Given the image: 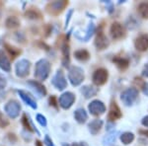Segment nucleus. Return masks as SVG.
Listing matches in <instances>:
<instances>
[{
  "label": "nucleus",
  "instance_id": "nucleus-33",
  "mask_svg": "<svg viewBox=\"0 0 148 146\" xmlns=\"http://www.w3.org/2000/svg\"><path fill=\"white\" fill-rule=\"evenodd\" d=\"M5 86H6V80L0 75V95L1 96H2V91L5 88ZM2 97H3V96H2Z\"/></svg>",
  "mask_w": 148,
  "mask_h": 146
},
{
  "label": "nucleus",
  "instance_id": "nucleus-20",
  "mask_svg": "<svg viewBox=\"0 0 148 146\" xmlns=\"http://www.w3.org/2000/svg\"><path fill=\"white\" fill-rule=\"evenodd\" d=\"M102 125H103V121L101 119H94L92 121L91 123H89V130L92 134H97L102 128Z\"/></svg>",
  "mask_w": 148,
  "mask_h": 146
},
{
  "label": "nucleus",
  "instance_id": "nucleus-9",
  "mask_svg": "<svg viewBox=\"0 0 148 146\" xmlns=\"http://www.w3.org/2000/svg\"><path fill=\"white\" fill-rule=\"evenodd\" d=\"M88 109H89L90 114L95 117L102 116V114L106 112V107H105V105L103 104L101 101H99V100H95V101L90 103L89 106H88Z\"/></svg>",
  "mask_w": 148,
  "mask_h": 146
},
{
  "label": "nucleus",
  "instance_id": "nucleus-4",
  "mask_svg": "<svg viewBox=\"0 0 148 146\" xmlns=\"http://www.w3.org/2000/svg\"><path fill=\"white\" fill-rule=\"evenodd\" d=\"M4 111H5L6 114H8L9 118L14 119L18 118V116L20 114L21 106L17 101H15V100H11V101H9L5 105V107H4Z\"/></svg>",
  "mask_w": 148,
  "mask_h": 146
},
{
  "label": "nucleus",
  "instance_id": "nucleus-30",
  "mask_svg": "<svg viewBox=\"0 0 148 146\" xmlns=\"http://www.w3.org/2000/svg\"><path fill=\"white\" fill-rule=\"evenodd\" d=\"M95 32V26H94V24L93 23H90L89 24V27H88L87 29V33H86V36L84 37V40L85 42H87L88 40H90L91 39V37H92V35H93V33Z\"/></svg>",
  "mask_w": 148,
  "mask_h": 146
},
{
  "label": "nucleus",
  "instance_id": "nucleus-19",
  "mask_svg": "<svg viewBox=\"0 0 148 146\" xmlns=\"http://www.w3.org/2000/svg\"><path fill=\"white\" fill-rule=\"evenodd\" d=\"M61 51L63 54V59L62 63L65 67H67L69 64V45H68V40H65L62 45H61Z\"/></svg>",
  "mask_w": 148,
  "mask_h": 146
},
{
  "label": "nucleus",
  "instance_id": "nucleus-18",
  "mask_svg": "<svg viewBox=\"0 0 148 146\" xmlns=\"http://www.w3.org/2000/svg\"><path fill=\"white\" fill-rule=\"evenodd\" d=\"M113 62L118 66L121 70H125L130 65V60L127 58H123V57H120V56H116L113 58Z\"/></svg>",
  "mask_w": 148,
  "mask_h": 146
},
{
  "label": "nucleus",
  "instance_id": "nucleus-34",
  "mask_svg": "<svg viewBox=\"0 0 148 146\" xmlns=\"http://www.w3.org/2000/svg\"><path fill=\"white\" fill-rule=\"evenodd\" d=\"M45 143L47 144V146H54L53 142H52V140L49 138V135H46V137H45Z\"/></svg>",
  "mask_w": 148,
  "mask_h": 146
},
{
  "label": "nucleus",
  "instance_id": "nucleus-41",
  "mask_svg": "<svg viewBox=\"0 0 148 146\" xmlns=\"http://www.w3.org/2000/svg\"><path fill=\"white\" fill-rule=\"evenodd\" d=\"M72 146H85L83 143H73Z\"/></svg>",
  "mask_w": 148,
  "mask_h": 146
},
{
  "label": "nucleus",
  "instance_id": "nucleus-22",
  "mask_svg": "<svg viewBox=\"0 0 148 146\" xmlns=\"http://www.w3.org/2000/svg\"><path fill=\"white\" fill-rule=\"evenodd\" d=\"M74 56L79 61H87L90 58V53L86 49H79L74 52Z\"/></svg>",
  "mask_w": 148,
  "mask_h": 146
},
{
  "label": "nucleus",
  "instance_id": "nucleus-21",
  "mask_svg": "<svg viewBox=\"0 0 148 146\" xmlns=\"http://www.w3.org/2000/svg\"><path fill=\"white\" fill-rule=\"evenodd\" d=\"M74 118L79 123H84L88 119L87 112H85L84 109H78L74 112Z\"/></svg>",
  "mask_w": 148,
  "mask_h": 146
},
{
  "label": "nucleus",
  "instance_id": "nucleus-8",
  "mask_svg": "<svg viewBox=\"0 0 148 146\" xmlns=\"http://www.w3.org/2000/svg\"><path fill=\"white\" fill-rule=\"evenodd\" d=\"M126 35L125 28L119 22H114L111 26V36L114 40L123 39Z\"/></svg>",
  "mask_w": 148,
  "mask_h": 146
},
{
  "label": "nucleus",
  "instance_id": "nucleus-2",
  "mask_svg": "<svg viewBox=\"0 0 148 146\" xmlns=\"http://www.w3.org/2000/svg\"><path fill=\"white\" fill-rule=\"evenodd\" d=\"M84 72L78 66H71L68 71V79L73 86H78L84 81Z\"/></svg>",
  "mask_w": 148,
  "mask_h": 146
},
{
  "label": "nucleus",
  "instance_id": "nucleus-11",
  "mask_svg": "<svg viewBox=\"0 0 148 146\" xmlns=\"http://www.w3.org/2000/svg\"><path fill=\"white\" fill-rule=\"evenodd\" d=\"M75 102V96L71 92H65L59 97L58 103L60 107L64 110L69 109Z\"/></svg>",
  "mask_w": 148,
  "mask_h": 146
},
{
  "label": "nucleus",
  "instance_id": "nucleus-37",
  "mask_svg": "<svg viewBox=\"0 0 148 146\" xmlns=\"http://www.w3.org/2000/svg\"><path fill=\"white\" fill-rule=\"evenodd\" d=\"M49 103H51V105H52L53 107L57 108V105H56V98H54V97L49 98Z\"/></svg>",
  "mask_w": 148,
  "mask_h": 146
},
{
  "label": "nucleus",
  "instance_id": "nucleus-25",
  "mask_svg": "<svg viewBox=\"0 0 148 146\" xmlns=\"http://www.w3.org/2000/svg\"><path fill=\"white\" fill-rule=\"evenodd\" d=\"M4 47H5L7 52H8V53L11 56L12 59H14L15 57H17L19 54L22 52V51H21V49H17V47H13V45H8V44L4 45Z\"/></svg>",
  "mask_w": 148,
  "mask_h": 146
},
{
  "label": "nucleus",
  "instance_id": "nucleus-17",
  "mask_svg": "<svg viewBox=\"0 0 148 146\" xmlns=\"http://www.w3.org/2000/svg\"><path fill=\"white\" fill-rule=\"evenodd\" d=\"M28 85H30L31 87L34 89L36 92L39 94L40 97L42 96H46L47 95V90H46V87L44 85H42L40 82L38 81H35V80H30L28 81Z\"/></svg>",
  "mask_w": 148,
  "mask_h": 146
},
{
  "label": "nucleus",
  "instance_id": "nucleus-16",
  "mask_svg": "<svg viewBox=\"0 0 148 146\" xmlns=\"http://www.w3.org/2000/svg\"><path fill=\"white\" fill-rule=\"evenodd\" d=\"M0 68L6 72H9L11 70L10 60H9L8 56H6L3 49H0Z\"/></svg>",
  "mask_w": 148,
  "mask_h": 146
},
{
  "label": "nucleus",
  "instance_id": "nucleus-27",
  "mask_svg": "<svg viewBox=\"0 0 148 146\" xmlns=\"http://www.w3.org/2000/svg\"><path fill=\"white\" fill-rule=\"evenodd\" d=\"M138 14L143 19H148V2H143L137 8Z\"/></svg>",
  "mask_w": 148,
  "mask_h": 146
},
{
  "label": "nucleus",
  "instance_id": "nucleus-13",
  "mask_svg": "<svg viewBox=\"0 0 148 146\" xmlns=\"http://www.w3.org/2000/svg\"><path fill=\"white\" fill-rule=\"evenodd\" d=\"M134 45L138 51H146L148 49V35L142 34L138 36L134 42Z\"/></svg>",
  "mask_w": 148,
  "mask_h": 146
},
{
  "label": "nucleus",
  "instance_id": "nucleus-1",
  "mask_svg": "<svg viewBox=\"0 0 148 146\" xmlns=\"http://www.w3.org/2000/svg\"><path fill=\"white\" fill-rule=\"evenodd\" d=\"M51 72V63L47 59H40L36 63L35 77L40 81H45Z\"/></svg>",
  "mask_w": 148,
  "mask_h": 146
},
{
  "label": "nucleus",
  "instance_id": "nucleus-26",
  "mask_svg": "<svg viewBox=\"0 0 148 146\" xmlns=\"http://www.w3.org/2000/svg\"><path fill=\"white\" fill-rule=\"evenodd\" d=\"M25 16L29 19H34V20H39V19H42V14L39 10L37 9H29V10L26 11Z\"/></svg>",
  "mask_w": 148,
  "mask_h": 146
},
{
  "label": "nucleus",
  "instance_id": "nucleus-39",
  "mask_svg": "<svg viewBox=\"0 0 148 146\" xmlns=\"http://www.w3.org/2000/svg\"><path fill=\"white\" fill-rule=\"evenodd\" d=\"M139 133L144 136H146V137H148V130H144V129H140L139 130Z\"/></svg>",
  "mask_w": 148,
  "mask_h": 146
},
{
  "label": "nucleus",
  "instance_id": "nucleus-6",
  "mask_svg": "<svg viewBox=\"0 0 148 146\" xmlns=\"http://www.w3.org/2000/svg\"><path fill=\"white\" fill-rule=\"evenodd\" d=\"M138 97V90L136 88H130V89L125 90V92H123L121 98V101L123 102V104L125 106H131L133 103L135 102V100Z\"/></svg>",
  "mask_w": 148,
  "mask_h": 146
},
{
  "label": "nucleus",
  "instance_id": "nucleus-43",
  "mask_svg": "<svg viewBox=\"0 0 148 146\" xmlns=\"http://www.w3.org/2000/svg\"><path fill=\"white\" fill-rule=\"evenodd\" d=\"M63 146H66V144H63ZM68 146V145H67Z\"/></svg>",
  "mask_w": 148,
  "mask_h": 146
},
{
  "label": "nucleus",
  "instance_id": "nucleus-32",
  "mask_svg": "<svg viewBox=\"0 0 148 146\" xmlns=\"http://www.w3.org/2000/svg\"><path fill=\"white\" fill-rule=\"evenodd\" d=\"M8 124H9L8 119H6L5 117H4L3 114H1V112H0V127L4 128V127H6Z\"/></svg>",
  "mask_w": 148,
  "mask_h": 146
},
{
  "label": "nucleus",
  "instance_id": "nucleus-24",
  "mask_svg": "<svg viewBox=\"0 0 148 146\" xmlns=\"http://www.w3.org/2000/svg\"><path fill=\"white\" fill-rule=\"evenodd\" d=\"M5 26L8 29H16L20 26V21L17 17L15 16H10L6 19V22H5Z\"/></svg>",
  "mask_w": 148,
  "mask_h": 146
},
{
  "label": "nucleus",
  "instance_id": "nucleus-14",
  "mask_svg": "<svg viewBox=\"0 0 148 146\" xmlns=\"http://www.w3.org/2000/svg\"><path fill=\"white\" fill-rule=\"evenodd\" d=\"M123 117L121 114V109L120 107L118 106L116 102H112L111 106H110V112H109V116H108V119L110 121H114L116 119H121Z\"/></svg>",
  "mask_w": 148,
  "mask_h": 146
},
{
  "label": "nucleus",
  "instance_id": "nucleus-5",
  "mask_svg": "<svg viewBox=\"0 0 148 146\" xmlns=\"http://www.w3.org/2000/svg\"><path fill=\"white\" fill-rule=\"evenodd\" d=\"M30 67H31V63L30 61L27 59H21L16 63L15 66V72L16 75L20 78H24L26 76L29 75L30 73Z\"/></svg>",
  "mask_w": 148,
  "mask_h": 146
},
{
  "label": "nucleus",
  "instance_id": "nucleus-10",
  "mask_svg": "<svg viewBox=\"0 0 148 146\" xmlns=\"http://www.w3.org/2000/svg\"><path fill=\"white\" fill-rule=\"evenodd\" d=\"M51 83L57 90L62 91L65 89L66 86H67V81L65 80V77H64L62 70H57L56 74L53 76V78H52Z\"/></svg>",
  "mask_w": 148,
  "mask_h": 146
},
{
  "label": "nucleus",
  "instance_id": "nucleus-7",
  "mask_svg": "<svg viewBox=\"0 0 148 146\" xmlns=\"http://www.w3.org/2000/svg\"><path fill=\"white\" fill-rule=\"evenodd\" d=\"M109 78V73L105 68H99L93 74V82L97 86H102L106 84Z\"/></svg>",
  "mask_w": 148,
  "mask_h": 146
},
{
  "label": "nucleus",
  "instance_id": "nucleus-36",
  "mask_svg": "<svg viewBox=\"0 0 148 146\" xmlns=\"http://www.w3.org/2000/svg\"><path fill=\"white\" fill-rule=\"evenodd\" d=\"M142 74L145 76V77H148V63L144 66V68H143Z\"/></svg>",
  "mask_w": 148,
  "mask_h": 146
},
{
  "label": "nucleus",
  "instance_id": "nucleus-28",
  "mask_svg": "<svg viewBox=\"0 0 148 146\" xmlns=\"http://www.w3.org/2000/svg\"><path fill=\"white\" fill-rule=\"evenodd\" d=\"M121 140L123 144L128 145L134 140V135H133V133H131V132H125L121 135Z\"/></svg>",
  "mask_w": 148,
  "mask_h": 146
},
{
  "label": "nucleus",
  "instance_id": "nucleus-3",
  "mask_svg": "<svg viewBox=\"0 0 148 146\" xmlns=\"http://www.w3.org/2000/svg\"><path fill=\"white\" fill-rule=\"evenodd\" d=\"M67 5H68V1H65V0H62V1L49 2L46 7V10L49 15L57 16L65 9V7Z\"/></svg>",
  "mask_w": 148,
  "mask_h": 146
},
{
  "label": "nucleus",
  "instance_id": "nucleus-29",
  "mask_svg": "<svg viewBox=\"0 0 148 146\" xmlns=\"http://www.w3.org/2000/svg\"><path fill=\"white\" fill-rule=\"evenodd\" d=\"M22 123H23L24 127L27 129V130H29V131H35V129L33 128L32 124H31V123L29 121V119L27 118V114H24V116H23Z\"/></svg>",
  "mask_w": 148,
  "mask_h": 146
},
{
  "label": "nucleus",
  "instance_id": "nucleus-31",
  "mask_svg": "<svg viewBox=\"0 0 148 146\" xmlns=\"http://www.w3.org/2000/svg\"><path fill=\"white\" fill-rule=\"evenodd\" d=\"M37 121L39 123L40 125L42 126H47V119L45 118L42 114H37Z\"/></svg>",
  "mask_w": 148,
  "mask_h": 146
},
{
  "label": "nucleus",
  "instance_id": "nucleus-23",
  "mask_svg": "<svg viewBox=\"0 0 148 146\" xmlns=\"http://www.w3.org/2000/svg\"><path fill=\"white\" fill-rule=\"evenodd\" d=\"M81 92L85 96L86 99H89V98L94 97V96L97 94L98 91L96 88L92 87V86H84V87L81 89Z\"/></svg>",
  "mask_w": 148,
  "mask_h": 146
},
{
  "label": "nucleus",
  "instance_id": "nucleus-42",
  "mask_svg": "<svg viewBox=\"0 0 148 146\" xmlns=\"http://www.w3.org/2000/svg\"><path fill=\"white\" fill-rule=\"evenodd\" d=\"M36 145H37V146H44V145L42 144V142H40V141H39V140L36 141Z\"/></svg>",
  "mask_w": 148,
  "mask_h": 146
},
{
  "label": "nucleus",
  "instance_id": "nucleus-12",
  "mask_svg": "<svg viewBox=\"0 0 148 146\" xmlns=\"http://www.w3.org/2000/svg\"><path fill=\"white\" fill-rule=\"evenodd\" d=\"M110 42L107 36L104 34L103 31H99L97 33L96 39H95V45H96L98 51H104L109 47Z\"/></svg>",
  "mask_w": 148,
  "mask_h": 146
},
{
  "label": "nucleus",
  "instance_id": "nucleus-35",
  "mask_svg": "<svg viewBox=\"0 0 148 146\" xmlns=\"http://www.w3.org/2000/svg\"><path fill=\"white\" fill-rule=\"evenodd\" d=\"M142 91H143V93H144L145 95L148 96V83H145V84L143 85V87H142Z\"/></svg>",
  "mask_w": 148,
  "mask_h": 146
},
{
  "label": "nucleus",
  "instance_id": "nucleus-15",
  "mask_svg": "<svg viewBox=\"0 0 148 146\" xmlns=\"http://www.w3.org/2000/svg\"><path fill=\"white\" fill-rule=\"evenodd\" d=\"M18 94L20 95V97L22 98V100L24 102L26 103L27 105H29L32 109L36 110L38 108L37 106V103L34 99H33V97L29 94L28 92H26V91H23V90H18Z\"/></svg>",
  "mask_w": 148,
  "mask_h": 146
},
{
  "label": "nucleus",
  "instance_id": "nucleus-38",
  "mask_svg": "<svg viewBox=\"0 0 148 146\" xmlns=\"http://www.w3.org/2000/svg\"><path fill=\"white\" fill-rule=\"evenodd\" d=\"M142 124L144 126H146V127H148V116H146V117H144V118L142 119Z\"/></svg>",
  "mask_w": 148,
  "mask_h": 146
},
{
  "label": "nucleus",
  "instance_id": "nucleus-40",
  "mask_svg": "<svg viewBox=\"0 0 148 146\" xmlns=\"http://www.w3.org/2000/svg\"><path fill=\"white\" fill-rule=\"evenodd\" d=\"M72 13H73V10H70V11H69L68 16H67V19H66V22H65L66 26H67V24H68V22H69V20H70V17H71V15H72Z\"/></svg>",
  "mask_w": 148,
  "mask_h": 146
}]
</instances>
